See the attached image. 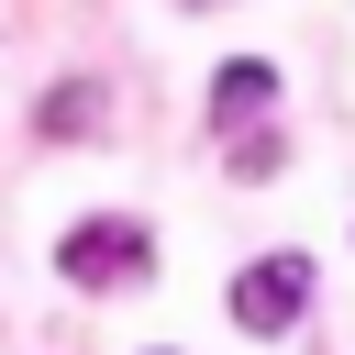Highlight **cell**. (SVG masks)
<instances>
[{
  "mask_svg": "<svg viewBox=\"0 0 355 355\" xmlns=\"http://www.w3.org/2000/svg\"><path fill=\"white\" fill-rule=\"evenodd\" d=\"M55 266H67V288H122V277L144 288V277H155V233L122 222V211H100V222H67Z\"/></svg>",
  "mask_w": 355,
  "mask_h": 355,
  "instance_id": "obj_1",
  "label": "cell"
},
{
  "mask_svg": "<svg viewBox=\"0 0 355 355\" xmlns=\"http://www.w3.org/2000/svg\"><path fill=\"white\" fill-rule=\"evenodd\" d=\"M300 311H311V255H255L233 277V322L244 333H288Z\"/></svg>",
  "mask_w": 355,
  "mask_h": 355,
  "instance_id": "obj_2",
  "label": "cell"
},
{
  "mask_svg": "<svg viewBox=\"0 0 355 355\" xmlns=\"http://www.w3.org/2000/svg\"><path fill=\"white\" fill-rule=\"evenodd\" d=\"M266 100H277V67H266V55H233V67L211 78V122H255Z\"/></svg>",
  "mask_w": 355,
  "mask_h": 355,
  "instance_id": "obj_3",
  "label": "cell"
},
{
  "mask_svg": "<svg viewBox=\"0 0 355 355\" xmlns=\"http://www.w3.org/2000/svg\"><path fill=\"white\" fill-rule=\"evenodd\" d=\"M44 133H67V144H78V133H100V89H89V78H67V89L44 100Z\"/></svg>",
  "mask_w": 355,
  "mask_h": 355,
  "instance_id": "obj_4",
  "label": "cell"
},
{
  "mask_svg": "<svg viewBox=\"0 0 355 355\" xmlns=\"http://www.w3.org/2000/svg\"><path fill=\"white\" fill-rule=\"evenodd\" d=\"M233 178H277V133H244L233 144Z\"/></svg>",
  "mask_w": 355,
  "mask_h": 355,
  "instance_id": "obj_5",
  "label": "cell"
}]
</instances>
